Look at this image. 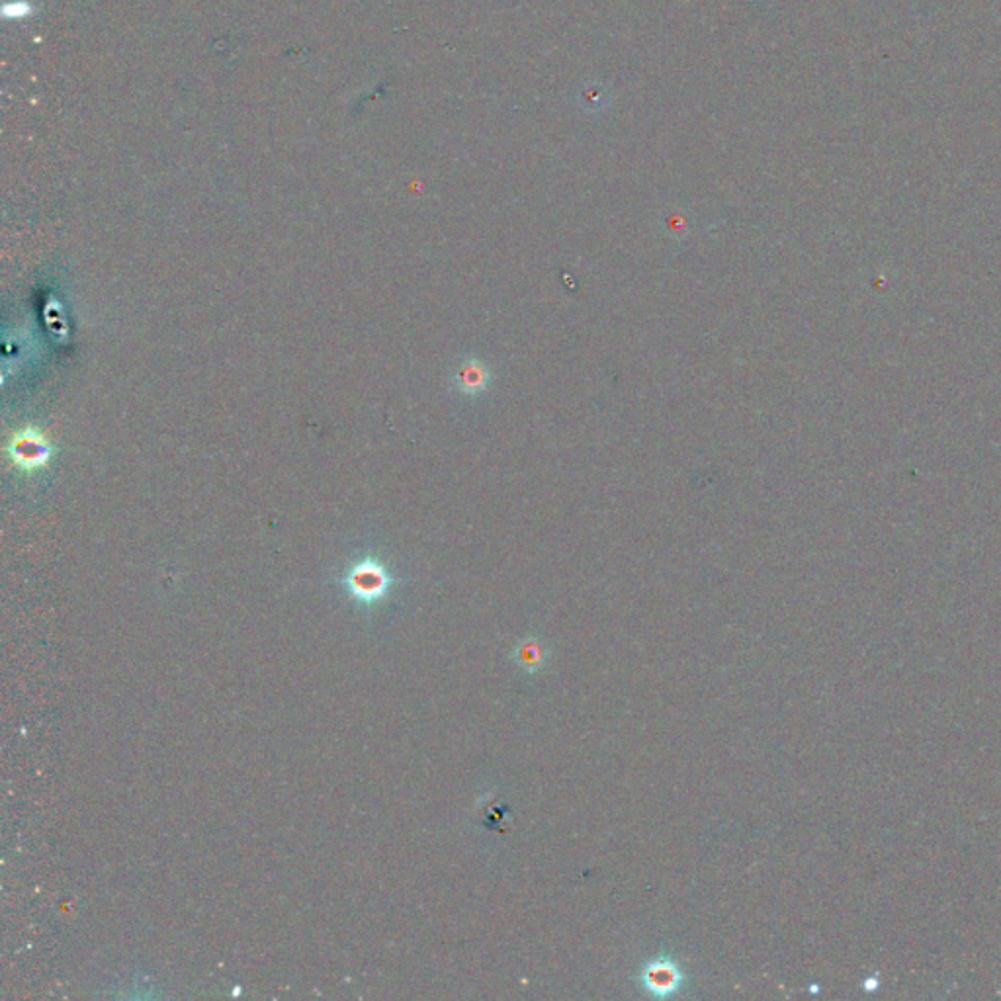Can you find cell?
I'll return each instance as SVG.
<instances>
[{
  "instance_id": "cell-5",
  "label": "cell",
  "mask_w": 1001,
  "mask_h": 1001,
  "mask_svg": "<svg viewBox=\"0 0 1001 1001\" xmlns=\"http://www.w3.org/2000/svg\"><path fill=\"white\" fill-rule=\"evenodd\" d=\"M546 655L548 653H546L542 642H538L536 638H526L517 644V648L513 652V659L523 667L524 671L538 673L546 661Z\"/></svg>"
},
{
  "instance_id": "cell-2",
  "label": "cell",
  "mask_w": 1001,
  "mask_h": 1001,
  "mask_svg": "<svg viewBox=\"0 0 1001 1001\" xmlns=\"http://www.w3.org/2000/svg\"><path fill=\"white\" fill-rule=\"evenodd\" d=\"M6 454L24 472H38L53 456V446L38 429L16 431L6 444Z\"/></svg>"
},
{
  "instance_id": "cell-4",
  "label": "cell",
  "mask_w": 1001,
  "mask_h": 1001,
  "mask_svg": "<svg viewBox=\"0 0 1001 1001\" xmlns=\"http://www.w3.org/2000/svg\"><path fill=\"white\" fill-rule=\"evenodd\" d=\"M456 384H458V388L462 392L468 393V395H476V393H481L487 388V384H489V372H487V368L479 360H470V362H466L458 370Z\"/></svg>"
},
{
  "instance_id": "cell-3",
  "label": "cell",
  "mask_w": 1001,
  "mask_h": 1001,
  "mask_svg": "<svg viewBox=\"0 0 1001 1001\" xmlns=\"http://www.w3.org/2000/svg\"><path fill=\"white\" fill-rule=\"evenodd\" d=\"M685 982V974L681 966L669 957H659L650 960L642 974L640 984L653 998H671L675 996Z\"/></svg>"
},
{
  "instance_id": "cell-1",
  "label": "cell",
  "mask_w": 1001,
  "mask_h": 1001,
  "mask_svg": "<svg viewBox=\"0 0 1001 1001\" xmlns=\"http://www.w3.org/2000/svg\"><path fill=\"white\" fill-rule=\"evenodd\" d=\"M333 581L341 587L350 609L366 624L372 622V618L392 599L397 583L390 567L372 554H364L350 562Z\"/></svg>"
},
{
  "instance_id": "cell-6",
  "label": "cell",
  "mask_w": 1001,
  "mask_h": 1001,
  "mask_svg": "<svg viewBox=\"0 0 1001 1001\" xmlns=\"http://www.w3.org/2000/svg\"><path fill=\"white\" fill-rule=\"evenodd\" d=\"M581 98L585 100V108H605V98H609V94L603 87H593L587 88Z\"/></svg>"
}]
</instances>
